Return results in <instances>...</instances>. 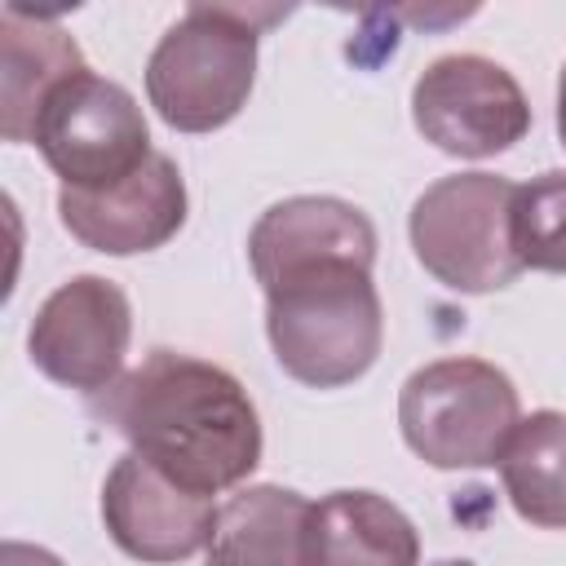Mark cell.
Instances as JSON below:
<instances>
[{"label": "cell", "mask_w": 566, "mask_h": 566, "mask_svg": "<svg viewBox=\"0 0 566 566\" xmlns=\"http://www.w3.org/2000/svg\"><path fill=\"white\" fill-rule=\"evenodd\" d=\"M88 71L80 44L44 13L4 4L0 13V133L4 142H31L35 119L57 84Z\"/></svg>", "instance_id": "cell-12"}, {"label": "cell", "mask_w": 566, "mask_h": 566, "mask_svg": "<svg viewBox=\"0 0 566 566\" xmlns=\"http://www.w3.org/2000/svg\"><path fill=\"white\" fill-rule=\"evenodd\" d=\"M0 566H62V562L49 548H35V544H22V539H4Z\"/></svg>", "instance_id": "cell-17"}, {"label": "cell", "mask_w": 566, "mask_h": 566, "mask_svg": "<svg viewBox=\"0 0 566 566\" xmlns=\"http://www.w3.org/2000/svg\"><path fill=\"white\" fill-rule=\"evenodd\" d=\"M517 186L495 172L438 177L407 217L416 261L451 292H500L522 274L513 252Z\"/></svg>", "instance_id": "cell-5"}, {"label": "cell", "mask_w": 566, "mask_h": 566, "mask_svg": "<svg viewBox=\"0 0 566 566\" xmlns=\"http://www.w3.org/2000/svg\"><path fill=\"white\" fill-rule=\"evenodd\" d=\"M88 411L199 495L239 486L261 464V420L248 389L195 354L150 349L111 389L88 398Z\"/></svg>", "instance_id": "cell-1"}, {"label": "cell", "mask_w": 566, "mask_h": 566, "mask_svg": "<svg viewBox=\"0 0 566 566\" xmlns=\"http://www.w3.org/2000/svg\"><path fill=\"white\" fill-rule=\"evenodd\" d=\"M429 566H473L469 557H442V562H429Z\"/></svg>", "instance_id": "cell-19"}, {"label": "cell", "mask_w": 566, "mask_h": 566, "mask_svg": "<svg viewBox=\"0 0 566 566\" xmlns=\"http://www.w3.org/2000/svg\"><path fill=\"white\" fill-rule=\"evenodd\" d=\"M57 217L93 252L133 256L164 248L186 226V181L164 150L111 190H57Z\"/></svg>", "instance_id": "cell-10"}, {"label": "cell", "mask_w": 566, "mask_h": 566, "mask_svg": "<svg viewBox=\"0 0 566 566\" xmlns=\"http://www.w3.org/2000/svg\"><path fill=\"white\" fill-rule=\"evenodd\" d=\"M318 256L376 261V226L367 221V212L336 195H292L265 208L248 234V261L256 283Z\"/></svg>", "instance_id": "cell-11"}, {"label": "cell", "mask_w": 566, "mask_h": 566, "mask_svg": "<svg viewBox=\"0 0 566 566\" xmlns=\"http://www.w3.org/2000/svg\"><path fill=\"white\" fill-rule=\"evenodd\" d=\"M128 340L133 305L124 287L102 274H75L35 310L27 354L53 385L97 398L124 376Z\"/></svg>", "instance_id": "cell-8"}, {"label": "cell", "mask_w": 566, "mask_h": 566, "mask_svg": "<svg viewBox=\"0 0 566 566\" xmlns=\"http://www.w3.org/2000/svg\"><path fill=\"white\" fill-rule=\"evenodd\" d=\"M513 252L522 270L566 274V172H539L513 199Z\"/></svg>", "instance_id": "cell-16"}, {"label": "cell", "mask_w": 566, "mask_h": 566, "mask_svg": "<svg viewBox=\"0 0 566 566\" xmlns=\"http://www.w3.org/2000/svg\"><path fill=\"white\" fill-rule=\"evenodd\" d=\"M102 522L119 553L146 566H172L212 544L221 509L212 495L172 482L146 455L124 451L102 482Z\"/></svg>", "instance_id": "cell-9"}, {"label": "cell", "mask_w": 566, "mask_h": 566, "mask_svg": "<svg viewBox=\"0 0 566 566\" xmlns=\"http://www.w3.org/2000/svg\"><path fill=\"white\" fill-rule=\"evenodd\" d=\"M305 566H420V535L394 500L332 491L310 504Z\"/></svg>", "instance_id": "cell-13"}, {"label": "cell", "mask_w": 566, "mask_h": 566, "mask_svg": "<svg viewBox=\"0 0 566 566\" xmlns=\"http://www.w3.org/2000/svg\"><path fill=\"white\" fill-rule=\"evenodd\" d=\"M283 13L265 4H190L146 62L155 115L177 133L226 128L248 106L261 31Z\"/></svg>", "instance_id": "cell-3"}, {"label": "cell", "mask_w": 566, "mask_h": 566, "mask_svg": "<svg viewBox=\"0 0 566 566\" xmlns=\"http://www.w3.org/2000/svg\"><path fill=\"white\" fill-rule=\"evenodd\" d=\"M310 504L292 486H248L226 500L203 566H305Z\"/></svg>", "instance_id": "cell-14"}, {"label": "cell", "mask_w": 566, "mask_h": 566, "mask_svg": "<svg viewBox=\"0 0 566 566\" xmlns=\"http://www.w3.org/2000/svg\"><path fill=\"white\" fill-rule=\"evenodd\" d=\"M557 137H562V146H566V66H562V75H557Z\"/></svg>", "instance_id": "cell-18"}, {"label": "cell", "mask_w": 566, "mask_h": 566, "mask_svg": "<svg viewBox=\"0 0 566 566\" xmlns=\"http://www.w3.org/2000/svg\"><path fill=\"white\" fill-rule=\"evenodd\" d=\"M517 420V389L486 358H433L398 394L402 442L433 469H495Z\"/></svg>", "instance_id": "cell-4"}, {"label": "cell", "mask_w": 566, "mask_h": 566, "mask_svg": "<svg viewBox=\"0 0 566 566\" xmlns=\"http://www.w3.org/2000/svg\"><path fill=\"white\" fill-rule=\"evenodd\" d=\"M411 119L424 142L455 159H491L531 128L522 84L482 53L433 57L411 88Z\"/></svg>", "instance_id": "cell-7"}, {"label": "cell", "mask_w": 566, "mask_h": 566, "mask_svg": "<svg viewBox=\"0 0 566 566\" xmlns=\"http://www.w3.org/2000/svg\"><path fill=\"white\" fill-rule=\"evenodd\" d=\"M363 256H318L265 279V336L279 367L310 389H340L371 371L385 310Z\"/></svg>", "instance_id": "cell-2"}, {"label": "cell", "mask_w": 566, "mask_h": 566, "mask_svg": "<svg viewBox=\"0 0 566 566\" xmlns=\"http://www.w3.org/2000/svg\"><path fill=\"white\" fill-rule=\"evenodd\" d=\"M500 478L522 522L566 531V416L531 411L500 451Z\"/></svg>", "instance_id": "cell-15"}, {"label": "cell", "mask_w": 566, "mask_h": 566, "mask_svg": "<svg viewBox=\"0 0 566 566\" xmlns=\"http://www.w3.org/2000/svg\"><path fill=\"white\" fill-rule=\"evenodd\" d=\"M31 142L66 190H111L150 159L137 97L97 71H80L49 93Z\"/></svg>", "instance_id": "cell-6"}]
</instances>
